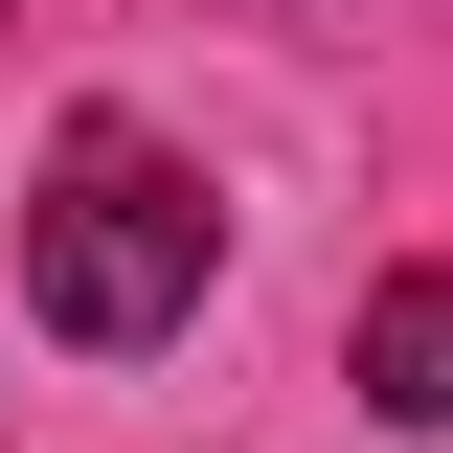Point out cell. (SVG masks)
<instances>
[{
	"mask_svg": "<svg viewBox=\"0 0 453 453\" xmlns=\"http://www.w3.org/2000/svg\"><path fill=\"white\" fill-rule=\"evenodd\" d=\"M23 295H46V340H91V363L181 340V318H204V181L91 113V136L46 159V204H23Z\"/></svg>",
	"mask_w": 453,
	"mask_h": 453,
	"instance_id": "1",
	"label": "cell"
},
{
	"mask_svg": "<svg viewBox=\"0 0 453 453\" xmlns=\"http://www.w3.org/2000/svg\"><path fill=\"white\" fill-rule=\"evenodd\" d=\"M363 386H386L408 431H453V273H386V295H363Z\"/></svg>",
	"mask_w": 453,
	"mask_h": 453,
	"instance_id": "2",
	"label": "cell"
}]
</instances>
